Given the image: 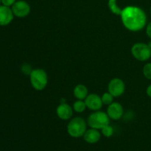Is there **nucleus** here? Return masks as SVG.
I'll return each mask as SVG.
<instances>
[{
    "label": "nucleus",
    "instance_id": "6e6552de",
    "mask_svg": "<svg viewBox=\"0 0 151 151\" xmlns=\"http://www.w3.org/2000/svg\"><path fill=\"white\" fill-rule=\"evenodd\" d=\"M84 101L86 105V107L90 110L94 111L100 110L103 105L101 97L96 94H88Z\"/></svg>",
    "mask_w": 151,
    "mask_h": 151
},
{
    "label": "nucleus",
    "instance_id": "9b49d317",
    "mask_svg": "<svg viewBox=\"0 0 151 151\" xmlns=\"http://www.w3.org/2000/svg\"><path fill=\"white\" fill-rule=\"evenodd\" d=\"M107 114L109 118L114 120H117L122 118L123 115V107L119 103H112L109 105L107 109Z\"/></svg>",
    "mask_w": 151,
    "mask_h": 151
},
{
    "label": "nucleus",
    "instance_id": "6ab92c4d",
    "mask_svg": "<svg viewBox=\"0 0 151 151\" xmlns=\"http://www.w3.org/2000/svg\"><path fill=\"white\" fill-rule=\"evenodd\" d=\"M16 0H1V4L7 7H12L16 2Z\"/></svg>",
    "mask_w": 151,
    "mask_h": 151
},
{
    "label": "nucleus",
    "instance_id": "aec40b11",
    "mask_svg": "<svg viewBox=\"0 0 151 151\" xmlns=\"http://www.w3.org/2000/svg\"><path fill=\"white\" fill-rule=\"evenodd\" d=\"M146 33H147V36L151 39V22L147 25V27H146Z\"/></svg>",
    "mask_w": 151,
    "mask_h": 151
},
{
    "label": "nucleus",
    "instance_id": "423d86ee",
    "mask_svg": "<svg viewBox=\"0 0 151 151\" xmlns=\"http://www.w3.org/2000/svg\"><path fill=\"white\" fill-rule=\"evenodd\" d=\"M14 16L18 18H24L30 13V6L24 0H19L11 7Z\"/></svg>",
    "mask_w": 151,
    "mask_h": 151
},
{
    "label": "nucleus",
    "instance_id": "b1692460",
    "mask_svg": "<svg viewBox=\"0 0 151 151\" xmlns=\"http://www.w3.org/2000/svg\"><path fill=\"white\" fill-rule=\"evenodd\" d=\"M150 14H151V7H150Z\"/></svg>",
    "mask_w": 151,
    "mask_h": 151
},
{
    "label": "nucleus",
    "instance_id": "5701e85b",
    "mask_svg": "<svg viewBox=\"0 0 151 151\" xmlns=\"http://www.w3.org/2000/svg\"><path fill=\"white\" fill-rule=\"evenodd\" d=\"M1 4V0H0V4Z\"/></svg>",
    "mask_w": 151,
    "mask_h": 151
},
{
    "label": "nucleus",
    "instance_id": "20e7f679",
    "mask_svg": "<svg viewBox=\"0 0 151 151\" xmlns=\"http://www.w3.org/2000/svg\"><path fill=\"white\" fill-rule=\"evenodd\" d=\"M87 124L90 128L101 130L106 125H110V118L107 113L100 111H95L88 116Z\"/></svg>",
    "mask_w": 151,
    "mask_h": 151
},
{
    "label": "nucleus",
    "instance_id": "ddd939ff",
    "mask_svg": "<svg viewBox=\"0 0 151 151\" xmlns=\"http://www.w3.org/2000/svg\"><path fill=\"white\" fill-rule=\"evenodd\" d=\"M74 96L76 97L78 100H83L86 97L88 96V88H86L85 85L83 84H78L74 88L73 90Z\"/></svg>",
    "mask_w": 151,
    "mask_h": 151
},
{
    "label": "nucleus",
    "instance_id": "412c9836",
    "mask_svg": "<svg viewBox=\"0 0 151 151\" xmlns=\"http://www.w3.org/2000/svg\"><path fill=\"white\" fill-rule=\"evenodd\" d=\"M146 93H147V96L151 98V84L148 86V87L147 88V90H146Z\"/></svg>",
    "mask_w": 151,
    "mask_h": 151
},
{
    "label": "nucleus",
    "instance_id": "4468645a",
    "mask_svg": "<svg viewBox=\"0 0 151 151\" xmlns=\"http://www.w3.org/2000/svg\"><path fill=\"white\" fill-rule=\"evenodd\" d=\"M108 5H109V8L111 10V12H112L115 15L120 16L121 13H122V9H121L117 5V4H116V0H109Z\"/></svg>",
    "mask_w": 151,
    "mask_h": 151
},
{
    "label": "nucleus",
    "instance_id": "393cba45",
    "mask_svg": "<svg viewBox=\"0 0 151 151\" xmlns=\"http://www.w3.org/2000/svg\"><path fill=\"white\" fill-rule=\"evenodd\" d=\"M150 117H151V116H150Z\"/></svg>",
    "mask_w": 151,
    "mask_h": 151
},
{
    "label": "nucleus",
    "instance_id": "f257e3e1",
    "mask_svg": "<svg viewBox=\"0 0 151 151\" xmlns=\"http://www.w3.org/2000/svg\"><path fill=\"white\" fill-rule=\"evenodd\" d=\"M120 16L125 27L132 32L141 30L147 23L145 12L137 6H128L122 9Z\"/></svg>",
    "mask_w": 151,
    "mask_h": 151
},
{
    "label": "nucleus",
    "instance_id": "2eb2a0df",
    "mask_svg": "<svg viewBox=\"0 0 151 151\" xmlns=\"http://www.w3.org/2000/svg\"><path fill=\"white\" fill-rule=\"evenodd\" d=\"M86 105L84 100H78L73 104V110L77 113H82L86 109Z\"/></svg>",
    "mask_w": 151,
    "mask_h": 151
},
{
    "label": "nucleus",
    "instance_id": "9d476101",
    "mask_svg": "<svg viewBox=\"0 0 151 151\" xmlns=\"http://www.w3.org/2000/svg\"><path fill=\"white\" fill-rule=\"evenodd\" d=\"M73 109L66 102L60 103L56 109L57 116L62 120H68L72 118L73 115Z\"/></svg>",
    "mask_w": 151,
    "mask_h": 151
},
{
    "label": "nucleus",
    "instance_id": "dca6fc26",
    "mask_svg": "<svg viewBox=\"0 0 151 151\" xmlns=\"http://www.w3.org/2000/svg\"><path fill=\"white\" fill-rule=\"evenodd\" d=\"M114 97L111 94H110V93L108 91V92L104 93V94L102 95V97H101L102 102H103V104L108 105V106H109V105L111 104V103H113Z\"/></svg>",
    "mask_w": 151,
    "mask_h": 151
},
{
    "label": "nucleus",
    "instance_id": "f8f14e48",
    "mask_svg": "<svg viewBox=\"0 0 151 151\" xmlns=\"http://www.w3.org/2000/svg\"><path fill=\"white\" fill-rule=\"evenodd\" d=\"M83 137V139L85 140V142H86L87 143L95 144L100 141V138H101V134L99 131V130L90 128L89 129L86 130Z\"/></svg>",
    "mask_w": 151,
    "mask_h": 151
},
{
    "label": "nucleus",
    "instance_id": "39448f33",
    "mask_svg": "<svg viewBox=\"0 0 151 151\" xmlns=\"http://www.w3.org/2000/svg\"><path fill=\"white\" fill-rule=\"evenodd\" d=\"M131 53L134 58L139 61H146L151 57V49L147 44L136 43L131 47Z\"/></svg>",
    "mask_w": 151,
    "mask_h": 151
},
{
    "label": "nucleus",
    "instance_id": "1a4fd4ad",
    "mask_svg": "<svg viewBox=\"0 0 151 151\" xmlns=\"http://www.w3.org/2000/svg\"><path fill=\"white\" fill-rule=\"evenodd\" d=\"M13 15L12 9L10 7L0 5V26H7L10 24L13 20Z\"/></svg>",
    "mask_w": 151,
    "mask_h": 151
},
{
    "label": "nucleus",
    "instance_id": "a211bd4d",
    "mask_svg": "<svg viewBox=\"0 0 151 151\" xmlns=\"http://www.w3.org/2000/svg\"><path fill=\"white\" fill-rule=\"evenodd\" d=\"M143 75L147 79L151 80V63L145 65L143 67Z\"/></svg>",
    "mask_w": 151,
    "mask_h": 151
},
{
    "label": "nucleus",
    "instance_id": "4be33fe9",
    "mask_svg": "<svg viewBox=\"0 0 151 151\" xmlns=\"http://www.w3.org/2000/svg\"><path fill=\"white\" fill-rule=\"evenodd\" d=\"M147 45H148V46H149V47H150V48L151 49V41H150V42L148 43V44H147Z\"/></svg>",
    "mask_w": 151,
    "mask_h": 151
},
{
    "label": "nucleus",
    "instance_id": "7ed1b4c3",
    "mask_svg": "<svg viewBox=\"0 0 151 151\" xmlns=\"http://www.w3.org/2000/svg\"><path fill=\"white\" fill-rule=\"evenodd\" d=\"M29 80L32 88L37 91H42L48 83V76L44 69H32L29 74Z\"/></svg>",
    "mask_w": 151,
    "mask_h": 151
},
{
    "label": "nucleus",
    "instance_id": "f03ea898",
    "mask_svg": "<svg viewBox=\"0 0 151 151\" xmlns=\"http://www.w3.org/2000/svg\"><path fill=\"white\" fill-rule=\"evenodd\" d=\"M87 130V122L81 117H75L67 125V132L73 138H80L84 135Z\"/></svg>",
    "mask_w": 151,
    "mask_h": 151
},
{
    "label": "nucleus",
    "instance_id": "f3484780",
    "mask_svg": "<svg viewBox=\"0 0 151 151\" xmlns=\"http://www.w3.org/2000/svg\"><path fill=\"white\" fill-rule=\"evenodd\" d=\"M101 133L104 137H111L114 134V129L110 125H108L105 126L101 129Z\"/></svg>",
    "mask_w": 151,
    "mask_h": 151
},
{
    "label": "nucleus",
    "instance_id": "0eeeda50",
    "mask_svg": "<svg viewBox=\"0 0 151 151\" xmlns=\"http://www.w3.org/2000/svg\"><path fill=\"white\" fill-rule=\"evenodd\" d=\"M125 83L120 78H114L111 80L108 86V90L114 97H119L125 92Z\"/></svg>",
    "mask_w": 151,
    "mask_h": 151
}]
</instances>
